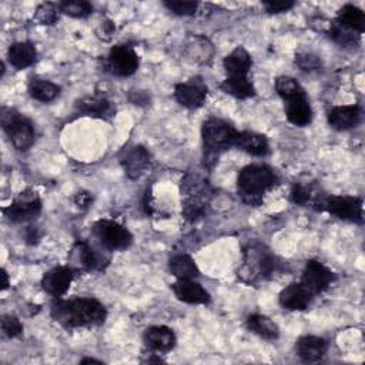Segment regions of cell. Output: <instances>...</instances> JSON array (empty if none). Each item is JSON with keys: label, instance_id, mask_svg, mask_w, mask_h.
<instances>
[{"label": "cell", "instance_id": "484cf974", "mask_svg": "<svg viewBox=\"0 0 365 365\" xmlns=\"http://www.w3.org/2000/svg\"><path fill=\"white\" fill-rule=\"evenodd\" d=\"M37 51L36 47L29 41H19L9 48V61L17 70L26 68L36 61Z\"/></svg>", "mask_w": 365, "mask_h": 365}, {"label": "cell", "instance_id": "3957f363", "mask_svg": "<svg viewBox=\"0 0 365 365\" xmlns=\"http://www.w3.org/2000/svg\"><path fill=\"white\" fill-rule=\"evenodd\" d=\"M238 190L250 204H258L259 197L275 184L274 171L264 164H250L238 174Z\"/></svg>", "mask_w": 365, "mask_h": 365}, {"label": "cell", "instance_id": "4dcf8cb0", "mask_svg": "<svg viewBox=\"0 0 365 365\" xmlns=\"http://www.w3.org/2000/svg\"><path fill=\"white\" fill-rule=\"evenodd\" d=\"M29 91L33 98H36L41 103H48L58 96L60 87L47 80H34V81H31Z\"/></svg>", "mask_w": 365, "mask_h": 365}, {"label": "cell", "instance_id": "e575fe53", "mask_svg": "<svg viewBox=\"0 0 365 365\" xmlns=\"http://www.w3.org/2000/svg\"><path fill=\"white\" fill-rule=\"evenodd\" d=\"M58 11H60V6L56 3H43L37 7L36 13H34V19L37 23L40 24H54L58 19Z\"/></svg>", "mask_w": 365, "mask_h": 365}, {"label": "cell", "instance_id": "74e56055", "mask_svg": "<svg viewBox=\"0 0 365 365\" xmlns=\"http://www.w3.org/2000/svg\"><path fill=\"white\" fill-rule=\"evenodd\" d=\"M297 64L304 71H314L321 67V60L312 53H302L297 56Z\"/></svg>", "mask_w": 365, "mask_h": 365}, {"label": "cell", "instance_id": "44dd1931", "mask_svg": "<svg viewBox=\"0 0 365 365\" xmlns=\"http://www.w3.org/2000/svg\"><path fill=\"white\" fill-rule=\"evenodd\" d=\"M285 115L294 125H308L312 120V110L305 93L285 101Z\"/></svg>", "mask_w": 365, "mask_h": 365}, {"label": "cell", "instance_id": "f35d334b", "mask_svg": "<svg viewBox=\"0 0 365 365\" xmlns=\"http://www.w3.org/2000/svg\"><path fill=\"white\" fill-rule=\"evenodd\" d=\"M294 1L291 0H278V1H264V7L268 13H284L294 7Z\"/></svg>", "mask_w": 365, "mask_h": 365}, {"label": "cell", "instance_id": "f1b7e54d", "mask_svg": "<svg viewBox=\"0 0 365 365\" xmlns=\"http://www.w3.org/2000/svg\"><path fill=\"white\" fill-rule=\"evenodd\" d=\"M220 87L225 94L241 100L255 96V88L248 77H227Z\"/></svg>", "mask_w": 365, "mask_h": 365}, {"label": "cell", "instance_id": "5b68a950", "mask_svg": "<svg viewBox=\"0 0 365 365\" xmlns=\"http://www.w3.org/2000/svg\"><path fill=\"white\" fill-rule=\"evenodd\" d=\"M0 121L4 133L17 150L26 151L31 147L34 143V128L29 118L13 108L3 107L0 111Z\"/></svg>", "mask_w": 365, "mask_h": 365}, {"label": "cell", "instance_id": "6da1fadb", "mask_svg": "<svg viewBox=\"0 0 365 365\" xmlns=\"http://www.w3.org/2000/svg\"><path fill=\"white\" fill-rule=\"evenodd\" d=\"M51 317L66 328L100 325L107 317L106 307L94 298L57 299L51 305Z\"/></svg>", "mask_w": 365, "mask_h": 365}, {"label": "cell", "instance_id": "7bdbcfd3", "mask_svg": "<svg viewBox=\"0 0 365 365\" xmlns=\"http://www.w3.org/2000/svg\"><path fill=\"white\" fill-rule=\"evenodd\" d=\"M1 277H3V285H1V288L6 289V288L9 287V278H7V272H6L4 269L1 271Z\"/></svg>", "mask_w": 365, "mask_h": 365}, {"label": "cell", "instance_id": "8d00e7d4", "mask_svg": "<svg viewBox=\"0 0 365 365\" xmlns=\"http://www.w3.org/2000/svg\"><path fill=\"white\" fill-rule=\"evenodd\" d=\"M1 329H3L4 335H7L9 338H14L23 332V325L19 318H16L13 315H3Z\"/></svg>", "mask_w": 365, "mask_h": 365}, {"label": "cell", "instance_id": "9c48e42d", "mask_svg": "<svg viewBox=\"0 0 365 365\" xmlns=\"http://www.w3.org/2000/svg\"><path fill=\"white\" fill-rule=\"evenodd\" d=\"M138 56L130 46H114L107 57V67L114 76H131L138 68Z\"/></svg>", "mask_w": 365, "mask_h": 365}, {"label": "cell", "instance_id": "ffe728a7", "mask_svg": "<svg viewBox=\"0 0 365 365\" xmlns=\"http://www.w3.org/2000/svg\"><path fill=\"white\" fill-rule=\"evenodd\" d=\"M328 349V344L324 338L314 336V335H305L301 336L295 344L297 355L304 362H317L319 361Z\"/></svg>", "mask_w": 365, "mask_h": 365}, {"label": "cell", "instance_id": "8fae6325", "mask_svg": "<svg viewBox=\"0 0 365 365\" xmlns=\"http://www.w3.org/2000/svg\"><path fill=\"white\" fill-rule=\"evenodd\" d=\"M335 279L334 272L318 261H308L302 272L301 282L315 295L325 291Z\"/></svg>", "mask_w": 365, "mask_h": 365}, {"label": "cell", "instance_id": "2e32d148", "mask_svg": "<svg viewBox=\"0 0 365 365\" xmlns=\"http://www.w3.org/2000/svg\"><path fill=\"white\" fill-rule=\"evenodd\" d=\"M70 262L76 269L93 271L103 267L101 257L87 242H76L70 251Z\"/></svg>", "mask_w": 365, "mask_h": 365}, {"label": "cell", "instance_id": "e0dca14e", "mask_svg": "<svg viewBox=\"0 0 365 365\" xmlns=\"http://www.w3.org/2000/svg\"><path fill=\"white\" fill-rule=\"evenodd\" d=\"M73 281V269L68 267H56L46 272L41 278V287L46 292L60 297L63 295Z\"/></svg>", "mask_w": 365, "mask_h": 365}, {"label": "cell", "instance_id": "d6a6232c", "mask_svg": "<svg viewBox=\"0 0 365 365\" xmlns=\"http://www.w3.org/2000/svg\"><path fill=\"white\" fill-rule=\"evenodd\" d=\"M275 90L282 97L284 101L305 93L304 88L299 86V83L295 78L288 76H281L275 80Z\"/></svg>", "mask_w": 365, "mask_h": 365}, {"label": "cell", "instance_id": "b9f144b4", "mask_svg": "<svg viewBox=\"0 0 365 365\" xmlns=\"http://www.w3.org/2000/svg\"><path fill=\"white\" fill-rule=\"evenodd\" d=\"M74 201H76V205H78L80 208H87L93 202V195L90 192L81 191V192H77Z\"/></svg>", "mask_w": 365, "mask_h": 365}, {"label": "cell", "instance_id": "60d3db41", "mask_svg": "<svg viewBox=\"0 0 365 365\" xmlns=\"http://www.w3.org/2000/svg\"><path fill=\"white\" fill-rule=\"evenodd\" d=\"M97 36L101 37L103 40H110L113 31H114V24L111 23V20L108 19H103V21H100L98 27H97Z\"/></svg>", "mask_w": 365, "mask_h": 365}, {"label": "cell", "instance_id": "1f68e13d", "mask_svg": "<svg viewBox=\"0 0 365 365\" xmlns=\"http://www.w3.org/2000/svg\"><path fill=\"white\" fill-rule=\"evenodd\" d=\"M329 37L344 47H355L359 43V34L341 26L336 20L329 23Z\"/></svg>", "mask_w": 365, "mask_h": 365}, {"label": "cell", "instance_id": "d6986e66", "mask_svg": "<svg viewBox=\"0 0 365 365\" xmlns=\"http://www.w3.org/2000/svg\"><path fill=\"white\" fill-rule=\"evenodd\" d=\"M171 289L180 301L187 304H207L210 301V294L192 279H177Z\"/></svg>", "mask_w": 365, "mask_h": 365}, {"label": "cell", "instance_id": "603a6c76", "mask_svg": "<svg viewBox=\"0 0 365 365\" xmlns=\"http://www.w3.org/2000/svg\"><path fill=\"white\" fill-rule=\"evenodd\" d=\"M234 145L255 157H265L269 153V144L267 137L254 131L238 133Z\"/></svg>", "mask_w": 365, "mask_h": 365}, {"label": "cell", "instance_id": "8992f818", "mask_svg": "<svg viewBox=\"0 0 365 365\" xmlns=\"http://www.w3.org/2000/svg\"><path fill=\"white\" fill-rule=\"evenodd\" d=\"M318 210L327 211L341 220L361 224L362 217V200L351 195H331L321 198L315 202Z\"/></svg>", "mask_w": 365, "mask_h": 365}, {"label": "cell", "instance_id": "52a82bcc", "mask_svg": "<svg viewBox=\"0 0 365 365\" xmlns=\"http://www.w3.org/2000/svg\"><path fill=\"white\" fill-rule=\"evenodd\" d=\"M182 191H184V201H182V212L187 220H197L201 217L205 211L210 191L205 181L188 177L182 182Z\"/></svg>", "mask_w": 365, "mask_h": 365}, {"label": "cell", "instance_id": "d4e9b609", "mask_svg": "<svg viewBox=\"0 0 365 365\" xmlns=\"http://www.w3.org/2000/svg\"><path fill=\"white\" fill-rule=\"evenodd\" d=\"M76 110L84 115L111 117L115 111L113 104L104 97H84L76 103Z\"/></svg>", "mask_w": 365, "mask_h": 365}, {"label": "cell", "instance_id": "836d02e7", "mask_svg": "<svg viewBox=\"0 0 365 365\" xmlns=\"http://www.w3.org/2000/svg\"><path fill=\"white\" fill-rule=\"evenodd\" d=\"M58 6L61 13L76 19H84L90 16L93 11V6L84 0H67V1L58 3Z\"/></svg>", "mask_w": 365, "mask_h": 365}, {"label": "cell", "instance_id": "7402d4cb", "mask_svg": "<svg viewBox=\"0 0 365 365\" xmlns=\"http://www.w3.org/2000/svg\"><path fill=\"white\" fill-rule=\"evenodd\" d=\"M184 54L190 61L207 63L214 56V46L207 37L194 34L185 40Z\"/></svg>", "mask_w": 365, "mask_h": 365}, {"label": "cell", "instance_id": "ac0fdd59", "mask_svg": "<svg viewBox=\"0 0 365 365\" xmlns=\"http://www.w3.org/2000/svg\"><path fill=\"white\" fill-rule=\"evenodd\" d=\"M144 344L153 352H168L175 345V335L168 327H150L144 332Z\"/></svg>", "mask_w": 365, "mask_h": 365}, {"label": "cell", "instance_id": "ee69618b", "mask_svg": "<svg viewBox=\"0 0 365 365\" xmlns=\"http://www.w3.org/2000/svg\"><path fill=\"white\" fill-rule=\"evenodd\" d=\"M101 364V361H97V359H93V358H86L81 361V364Z\"/></svg>", "mask_w": 365, "mask_h": 365}, {"label": "cell", "instance_id": "ba28073f", "mask_svg": "<svg viewBox=\"0 0 365 365\" xmlns=\"http://www.w3.org/2000/svg\"><path fill=\"white\" fill-rule=\"evenodd\" d=\"M94 235L107 250H125L133 241L130 231L111 220H100L93 227Z\"/></svg>", "mask_w": 365, "mask_h": 365}, {"label": "cell", "instance_id": "cb8c5ba5", "mask_svg": "<svg viewBox=\"0 0 365 365\" xmlns=\"http://www.w3.org/2000/svg\"><path fill=\"white\" fill-rule=\"evenodd\" d=\"M252 66V60L250 53L242 48H234L225 58H224V68L228 77H248V71Z\"/></svg>", "mask_w": 365, "mask_h": 365}, {"label": "cell", "instance_id": "5bb4252c", "mask_svg": "<svg viewBox=\"0 0 365 365\" xmlns=\"http://www.w3.org/2000/svg\"><path fill=\"white\" fill-rule=\"evenodd\" d=\"M362 111L356 104L352 106H338L329 110L328 124L338 131H345L356 127L361 121Z\"/></svg>", "mask_w": 365, "mask_h": 365}, {"label": "cell", "instance_id": "d590c367", "mask_svg": "<svg viewBox=\"0 0 365 365\" xmlns=\"http://www.w3.org/2000/svg\"><path fill=\"white\" fill-rule=\"evenodd\" d=\"M164 6L171 10L174 14L178 16H191L197 11L198 3L197 1H181V0H168L164 1Z\"/></svg>", "mask_w": 365, "mask_h": 365}, {"label": "cell", "instance_id": "7c38bea8", "mask_svg": "<svg viewBox=\"0 0 365 365\" xmlns=\"http://www.w3.org/2000/svg\"><path fill=\"white\" fill-rule=\"evenodd\" d=\"M175 100L187 108H198L207 98V86L198 77L191 78L187 83H180L174 90Z\"/></svg>", "mask_w": 365, "mask_h": 365}, {"label": "cell", "instance_id": "277c9868", "mask_svg": "<svg viewBox=\"0 0 365 365\" xmlns=\"http://www.w3.org/2000/svg\"><path fill=\"white\" fill-rule=\"evenodd\" d=\"M275 259L261 244H250L244 251V264L238 269V277L247 284H255L272 274Z\"/></svg>", "mask_w": 365, "mask_h": 365}, {"label": "cell", "instance_id": "83f0119b", "mask_svg": "<svg viewBox=\"0 0 365 365\" xmlns=\"http://www.w3.org/2000/svg\"><path fill=\"white\" fill-rule=\"evenodd\" d=\"M336 21L341 26H344V27H346V29H349V30H352L358 34H361L365 29V14L361 9H358L354 4L342 6L338 11Z\"/></svg>", "mask_w": 365, "mask_h": 365}, {"label": "cell", "instance_id": "30bf717a", "mask_svg": "<svg viewBox=\"0 0 365 365\" xmlns=\"http://www.w3.org/2000/svg\"><path fill=\"white\" fill-rule=\"evenodd\" d=\"M41 211V201L40 198L29 191H24L19 195L16 201H13L10 205L3 208L4 215L14 222L27 221L31 218H36Z\"/></svg>", "mask_w": 365, "mask_h": 365}, {"label": "cell", "instance_id": "4316f807", "mask_svg": "<svg viewBox=\"0 0 365 365\" xmlns=\"http://www.w3.org/2000/svg\"><path fill=\"white\" fill-rule=\"evenodd\" d=\"M247 327L251 332L257 334L258 336L268 339V341H274L278 338L279 335V329L278 325L268 317L261 315V314H252L247 318Z\"/></svg>", "mask_w": 365, "mask_h": 365}, {"label": "cell", "instance_id": "9a60e30c", "mask_svg": "<svg viewBox=\"0 0 365 365\" xmlns=\"http://www.w3.org/2000/svg\"><path fill=\"white\" fill-rule=\"evenodd\" d=\"M120 161L130 178H138L150 164V154L141 145L124 148Z\"/></svg>", "mask_w": 365, "mask_h": 365}, {"label": "cell", "instance_id": "4fadbf2b", "mask_svg": "<svg viewBox=\"0 0 365 365\" xmlns=\"http://www.w3.org/2000/svg\"><path fill=\"white\" fill-rule=\"evenodd\" d=\"M312 297L314 294L302 282H292L281 291L279 304L289 311H302L309 307Z\"/></svg>", "mask_w": 365, "mask_h": 365}, {"label": "cell", "instance_id": "ab89813d", "mask_svg": "<svg viewBox=\"0 0 365 365\" xmlns=\"http://www.w3.org/2000/svg\"><path fill=\"white\" fill-rule=\"evenodd\" d=\"M291 198H292V201H294L295 204H298V205H305V204L308 202V200H309V191H308L304 185L295 184L294 188H292V191H291Z\"/></svg>", "mask_w": 365, "mask_h": 365}, {"label": "cell", "instance_id": "f546056e", "mask_svg": "<svg viewBox=\"0 0 365 365\" xmlns=\"http://www.w3.org/2000/svg\"><path fill=\"white\" fill-rule=\"evenodd\" d=\"M170 271L177 279H192L198 275V268L190 255L178 254L170 258Z\"/></svg>", "mask_w": 365, "mask_h": 365}, {"label": "cell", "instance_id": "7a4b0ae2", "mask_svg": "<svg viewBox=\"0 0 365 365\" xmlns=\"http://www.w3.org/2000/svg\"><path fill=\"white\" fill-rule=\"evenodd\" d=\"M202 144L205 163L218 158V155L234 145L238 131L225 120L211 117L202 125Z\"/></svg>", "mask_w": 365, "mask_h": 365}]
</instances>
